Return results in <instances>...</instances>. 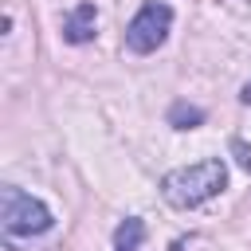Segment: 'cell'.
Instances as JSON below:
<instances>
[{"mask_svg":"<svg viewBox=\"0 0 251 251\" xmlns=\"http://www.w3.org/2000/svg\"><path fill=\"white\" fill-rule=\"evenodd\" d=\"M224 184H227V169H224L220 157H212V161H200V165L165 173V180H161V196H165L173 208H196V204L212 200Z\"/></svg>","mask_w":251,"mask_h":251,"instance_id":"6da1fadb","label":"cell"},{"mask_svg":"<svg viewBox=\"0 0 251 251\" xmlns=\"http://www.w3.org/2000/svg\"><path fill=\"white\" fill-rule=\"evenodd\" d=\"M0 220H4V231H8V235H39V231L51 227L47 204L31 200L27 192H20V188H12V184L0 192Z\"/></svg>","mask_w":251,"mask_h":251,"instance_id":"7a4b0ae2","label":"cell"},{"mask_svg":"<svg viewBox=\"0 0 251 251\" xmlns=\"http://www.w3.org/2000/svg\"><path fill=\"white\" fill-rule=\"evenodd\" d=\"M169 24H173V8L169 4H145L126 27V47L137 51V55L157 51L165 43V35H169Z\"/></svg>","mask_w":251,"mask_h":251,"instance_id":"3957f363","label":"cell"},{"mask_svg":"<svg viewBox=\"0 0 251 251\" xmlns=\"http://www.w3.org/2000/svg\"><path fill=\"white\" fill-rule=\"evenodd\" d=\"M94 24H98V12L94 4H75L63 20V39L67 43H90L94 39Z\"/></svg>","mask_w":251,"mask_h":251,"instance_id":"277c9868","label":"cell"},{"mask_svg":"<svg viewBox=\"0 0 251 251\" xmlns=\"http://www.w3.org/2000/svg\"><path fill=\"white\" fill-rule=\"evenodd\" d=\"M141 239H145V224H141L137 216H129V220H122L118 231H114V251H137Z\"/></svg>","mask_w":251,"mask_h":251,"instance_id":"5b68a950","label":"cell"},{"mask_svg":"<svg viewBox=\"0 0 251 251\" xmlns=\"http://www.w3.org/2000/svg\"><path fill=\"white\" fill-rule=\"evenodd\" d=\"M169 122H173L176 129H192V126L204 122V110H200V106H188V102H176V106L169 110Z\"/></svg>","mask_w":251,"mask_h":251,"instance_id":"8992f818","label":"cell"},{"mask_svg":"<svg viewBox=\"0 0 251 251\" xmlns=\"http://www.w3.org/2000/svg\"><path fill=\"white\" fill-rule=\"evenodd\" d=\"M231 149H235V157H239V165H243V169H247V173H251V149H247V145H243V141H239V137H235V141H231Z\"/></svg>","mask_w":251,"mask_h":251,"instance_id":"52a82bcc","label":"cell"},{"mask_svg":"<svg viewBox=\"0 0 251 251\" xmlns=\"http://www.w3.org/2000/svg\"><path fill=\"white\" fill-rule=\"evenodd\" d=\"M239 98H243V102H251V82L243 86V94H239Z\"/></svg>","mask_w":251,"mask_h":251,"instance_id":"ba28073f","label":"cell"}]
</instances>
